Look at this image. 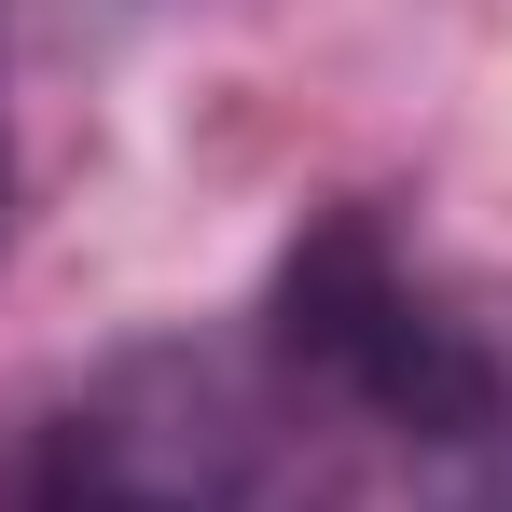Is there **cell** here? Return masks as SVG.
Here are the masks:
<instances>
[{
  "label": "cell",
  "instance_id": "6da1fadb",
  "mask_svg": "<svg viewBox=\"0 0 512 512\" xmlns=\"http://www.w3.org/2000/svg\"><path fill=\"white\" fill-rule=\"evenodd\" d=\"M0 512H360V429L263 333H153L0 443Z\"/></svg>",
  "mask_w": 512,
  "mask_h": 512
},
{
  "label": "cell",
  "instance_id": "7a4b0ae2",
  "mask_svg": "<svg viewBox=\"0 0 512 512\" xmlns=\"http://www.w3.org/2000/svg\"><path fill=\"white\" fill-rule=\"evenodd\" d=\"M263 346H277L360 443L388 429V443H416L443 471H471L485 443H512V360L485 346V319H457L416 263H402L388 208H333V222L291 236L277 291H263Z\"/></svg>",
  "mask_w": 512,
  "mask_h": 512
},
{
  "label": "cell",
  "instance_id": "3957f363",
  "mask_svg": "<svg viewBox=\"0 0 512 512\" xmlns=\"http://www.w3.org/2000/svg\"><path fill=\"white\" fill-rule=\"evenodd\" d=\"M97 14H125V0H97Z\"/></svg>",
  "mask_w": 512,
  "mask_h": 512
}]
</instances>
